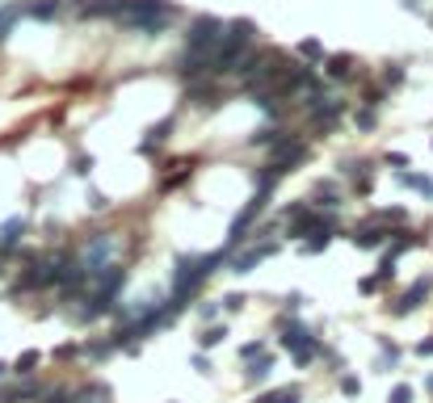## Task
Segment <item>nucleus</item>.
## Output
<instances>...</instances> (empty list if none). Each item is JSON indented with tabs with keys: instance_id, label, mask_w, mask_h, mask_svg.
I'll return each mask as SVG.
<instances>
[{
	"instance_id": "obj_1",
	"label": "nucleus",
	"mask_w": 433,
	"mask_h": 403,
	"mask_svg": "<svg viewBox=\"0 0 433 403\" xmlns=\"http://www.w3.org/2000/svg\"><path fill=\"white\" fill-rule=\"evenodd\" d=\"M227 261V248H219V252H198V257H177V265H173V290H168V299L185 311L189 307V299L202 290V282L219 269Z\"/></svg>"
},
{
	"instance_id": "obj_2",
	"label": "nucleus",
	"mask_w": 433,
	"mask_h": 403,
	"mask_svg": "<svg viewBox=\"0 0 433 403\" xmlns=\"http://www.w3.org/2000/svg\"><path fill=\"white\" fill-rule=\"evenodd\" d=\"M253 38H257V25L253 21H232L227 25V34H223V42H219V50L211 55V80L215 76H227V71H236L240 67V59L253 50Z\"/></svg>"
},
{
	"instance_id": "obj_3",
	"label": "nucleus",
	"mask_w": 433,
	"mask_h": 403,
	"mask_svg": "<svg viewBox=\"0 0 433 403\" xmlns=\"http://www.w3.org/2000/svg\"><path fill=\"white\" fill-rule=\"evenodd\" d=\"M76 261L67 257V252H55V257H42V261H34L25 273H21V282H17V294L21 290H51V286H59L63 278H67V269H72Z\"/></svg>"
},
{
	"instance_id": "obj_4",
	"label": "nucleus",
	"mask_w": 433,
	"mask_h": 403,
	"mask_svg": "<svg viewBox=\"0 0 433 403\" xmlns=\"http://www.w3.org/2000/svg\"><path fill=\"white\" fill-rule=\"evenodd\" d=\"M223 34H227V25H223L219 17H211V13H198V17L189 21V29H185V50L215 55V50H219V42H223Z\"/></svg>"
},
{
	"instance_id": "obj_5",
	"label": "nucleus",
	"mask_w": 433,
	"mask_h": 403,
	"mask_svg": "<svg viewBox=\"0 0 433 403\" xmlns=\"http://www.w3.org/2000/svg\"><path fill=\"white\" fill-rule=\"evenodd\" d=\"M114 257H118V240H114V235H88V244L80 248V265H84L93 278H97L101 269L118 265Z\"/></svg>"
},
{
	"instance_id": "obj_6",
	"label": "nucleus",
	"mask_w": 433,
	"mask_h": 403,
	"mask_svg": "<svg viewBox=\"0 0 433 403\" xmlns=\"http://www.w3.org/2000/svg\"><path fill=\"white\" fill-rule=\"evenodd\" d=\"M303 105H307V122H312V126H320V130H333V126L345 118V101H333L324 88H320V93H312Z\"/></svg>"
},
{
	"instance_id": "obj_7",
	"label": "nucleus",
	"mask_w": 433,
	"mask_h": 403,
	"mask_svg": "<svg viewBox=\"0 0 433 403\" xmlns=\"http://www.w3.org/2000/svg\"><path fill=\"white\" fill-rule=\"evenodd\" d=\"M307 156H312V147H307L303 139H295V135H291V139H282L278 147H269V168H274L278 177H286V172H295Z\"/></svg>"
},
{
	"instance_id": "obj_8",
	"label": "nucleus",
	"mask_w": 433,
	"mask_h": 403,
	"mask_svg": "<svg viewBox=\"0 0 433 403\" xmlns=\"http://www.w3.org/2000/svg\"><path fill=\"white\" fill-rule=\"evenodd\" d=\"M122 286H126V269H122V265H109V269H101V273L93 278V290H88V294L114 311V307H118V290H122Z\"/></svg>"
},
{
	"instance_id": "obj_9",
	"label": "nucleus",
	"mask_w": 433,
	"mask_h": 403,
	"mask_svg": "<svg viewBox=\"0 0 433 403\" xmlns=\"http://www.w3.org/2000/svg\"><path fill=\"white\" fill-rule=\"evenodd\" d=\"M349 240L362 248V252H383L387 244H392V231L383 227V223H375V219H366V223H358L354 231H349Z\"/></svg>"
},
{
	"instance_id": "obj_10",
	"label": "nucleus",
	"mask_w": 433,
	"mask_h": 403,
	"mask_svg": "<svg viewBox=\"0 0 433 403\" xmlns=\"http://www.w3.org/2000/svg\"><path fill=\"white\" fill-rule=\"evenodd\" d=\"M278 240H261V244H253V248H244V252H236L227 265H232V273H253L261 261H269V257H278Z\"/></svg>"
},
{
	"instance_id": "obj_11",
	"label": "nucleus",
	"mask_w": 433,
	"mask_h": 403,
	"mask_svg": "<svg viewBox=\"0 0 433 403\" xmlns=\"http://www.w3.org/2000/svg\"><path fill=\"white\" fill-rule=\"evenodd\" d=\"M433 294V273H425V278H417L396 303H392V315H413V311H421V303Z\"/></svg>"
},
{
	"instance_id": "obj_12",
	"label": "nucleus",
	"mask_w": 433,
	"mask_h": 403,
	"mask_svg": "<svg viewBox=\"0 0 433 403\" xmlns=\"http://www.w3.org/2000/svg\"><path fill=\"white\" fill-rule=\"evenodd\" d=\"M185 97H189L198 109H206V114H215V109L223 105V97H219V88H215V80H211V76H202V80L185 84Z\"/></svg>"
},
{
	"instance_id": "obj_13",
	"label": "nucleus",
	"mask_w": 433,
	"mask_h": 403,
	"mask_svg": "<svg viewBox=\"0 0 433 403\" xmlns=\"http://www.w3.org/2000/svg\"><path fill=\"white\" fill-rule=\"evenodd\" d=\"M312 202H316V210H337V206L345 202V193L337 189V181H320V185L312 189Z\"/></svg>"
},
{
	"instance_id": "obj_14",
	"label": "nucleus",
	"mask_w": 433,
	"mask_h": 403,
	"mask_svg": "<svg viewBox=\"0 0 433 403\" xmlns=\"http://www.w3.org/2000/svg\"><path fill=\"white\" fill-rule=\"evenodd\" d=\"M21 235H25V219H21V214H17V219H8V223H0V257L17 252Z\"/></svg>"
},
{
	"instance_id": "obj_15",
	"label": "nucleus",
	"mask_w": 433,
	"mask_h": 403,
	"mask_svg": "<svg viewBox=\"0 0 433 403\" xmlns=\"http://www.w3.org/2000/svg\"><path fill=\"white\" fill-rule=\"evenodd\" d=\"M396 181H400L404 189H417L421 198H433V177H425V172H413V168H404V172H396Z\"/></svg>"
},
{
	"instance_id": "obj_16",
	"label": "nucleus",
	"mask_w": 433,
	"mask_h": 403,
	"mask_svg": "<svg viewBox=\"0 0 433 403\" xmlns=\"http://www.w3.org/2000/svg\"><path fill=\"white\" fill-rule=\"evenodd\" d=\"M324 76L328 80H349L354 76V55H328L324 59Z\"/></svg>"
},
{
	"instance_id": "obj_17",
	"label": "nucleus",
	"mask_w": 433,
	"mask_h": 403,
	"mask_svg": "<svg viewBox=\"0 0 433 403\" xmlns=\"http://www.w3.org/2000/svg\"><path fill=\"white\" fill-rule=\"evenodd\" d=\"M396 366H400V345L387 341V336H379V362H375V370L387 374V370H396Z\"/></svg>"
},
{
	"instance_id": "obj_18",
	"label": "nucleus",
	"mask_w": 433,
	"mask_h": 403,
	"mask_svg": "<svg viewBox=\"0 0 433 403\" xmlns=\"http://www.w3.org/2000/svg\"><path fill=\"white\" fill-rule=\"evenodd\" d=\"M168 130H173V118H160V122L147 130V139L139 143V151H143V156H152V151H156V143H164V139H168Z\"/></svg>"
},
{
	"instance_id": "obj_19",
	"label": "nucleus",
	"mask_w": 433,
	"mask_h": 403,
	"mask_svg": "<svg viewBox=\"0 0 433 403\" xmlns=\"http://www.w3.org/2000/svg\"><path fill=\"white\" fill-rule=\"evenodd\" d=\"M59 8H63V0H34V4H25V17H34V21H55Z\"/></svg>"
},
{
	"instance_id": "obj_20",
	"label": "nucleus",
	"mask_w": 433,
	"mask_h": 403,
	"mask_svg": "<svg viewBox=\"0 0 433 403\" xmlns=\"http://www.w3.org/2000/svg\"><path fill=\"white\" fill-rule=\"evenodd\" d=\"M274 366H278V362H274L269 353H265L261 362H253V366H248V374H244V383H248V387H261V383H265V378L274 374Z\"/></svg>"
},
{
	"instance_id": "obj_21",
	"label": "nucleus",
	"mask_w": 433,
	"mask_h": 403,
	"mask_svg": "<svg viewBox=\"0 0 433 403\" xmlns=\"http://www.w3.org/2000/svg\"><path fill=\"white\" fill-rule=\"evenodd\" d=\"M38 362H42V353H38V349H25V353H21V357L13 362V374H17V378H29Z\"/></svg>"
},
{
	"instance_id": "obj_22",
	"label": "nucleus",
	"mask_w": 433,
	"mask_h": 403,
	"mask_svg": "<svg viewBox=\"0 0 433 403\" xmlns=\"http://www.w3.org/2000/svg\"><path fill=\"white\" fill-rule=\"evenodd\" d=\"M223 336H227V328H223V324H206V328H202V336H198V345H202V349H215V345H223Z\"/></svg>"
},
{
	"instance_id": "obj_23",
	"label": "nucleus",
	"mask_w": 433,
	"mask_h": 403,
	"mask_svg": "<svg viewBox=\"0 0 433 403\" xmlns=\"http://www.w3.org/2000/svg\"><path fill=\"white\" fill-rule=\"evenodd\" d=\"M299 399V387H278V391H265V395H257L253 403H291Z\"/></svg>"
},
{
	"instance_id": "obj_24",
	"label": "nucleus",
	"mask_w": 433,
	"mask_h": 403,
	"mask_svg": "<svg viewBox=\"0 0 433 403\" xmlns=\"http://www.w3.org/2000/svg\"><path fill=\"white\" fill-rule=\"evenodd\" d=\"M371 219H375V223H383V227H387V223H408V210H400V206H387V210H375Z\"/></svg>"
},
{
	"instance_id": "obj_25",
	"label": "nucleus",
	"mask_w": 433,
	"mask_h": 403,
	"mask_svg": "<svg viewBox=\"0 0 433 403\" xmlns=\"http://www.w3.org/2000/svg\"><path fill=\"white\" fill-rule=\"evenodd\" d=\"M25 8H0V42L13 34V25H17V17H21Z\"/></svg>"
},
{
	"instance_id": "obj_26",
	"label": "nucleus",
	"mask_w": 433,
	"mask_h": 403,
	"mask_svg": "<svg viewBox=\"0 0 433 403\" xmlns=\"http://www.w3.org/2000/svg\"><path fill=\"white\" fill-rule=\"evenodd\" d=\"M299 55H303L307 63H320V59H324V46H320L316 38H307V42H299Z\"/></svg>"
},
{
	"instance_id": "obj_27",
	"label": "nucleus",
	"mask_w": 433,
	"mask_h": 403,
	"mask_svg": "<svg viewBox=\"0 0 433 403\" xmlns=\"http://www.w3.org/2000/svg\"><path fill=\"white\" fill-rule=\"evenodd\" d=\"M93 362H105L109 353H114V341H88V349H84Z\"/></svg>"
},
{
	"instance_id": "obj_28",
	"label": "nucleus",
	"mask_w": 433,
	"mask_h": 403,
	"mask_svg": "<svg viewBox=\"0 0 433 403\" xmlns=\"http://www.w3.org/2000/svg\"><path fill=\"white\" fill-rule=\"evenodd\" d=\"M265 357V341H248L240 345V362H261Z\"/></svg>"
},
{
	"instance_id": "obj_29",
	"label": "nucleus",
	"mask_w": 433,
	"mask_h": 403,
	"mask_svg": "<svg viewBox=\"0 0 433 403\" xmlns=\"http://www.w3.org/2000/svg\"><path fill=\"white\" fill-rule=\"evenodd\" d=\"M354 122H358V130H375V122H379V109H371V105H366V109H358V118H354Z\"/></svg>"
},
{
	"instance_id": "obj_30",
	"label": "nucleus",
	"mask_w": 433,
	"mask_h": 403,
	"mask_svg": "<svg viewBox=\"0 0 433 403\" xmlns=\"http://www.w3.org/2000/svg\"><path fill=\"white\" fill-rule=\"evenodd\" d=\"M341 391H345L349 399H358V395H362V378H358V374H341Z\"/></svg>"
},
{
	"instance_id": "obj_31",
	"label": "nucleus",
	"mask_w": 433,
	"mask_h": 403,
	"mask_svg": "<svg viewBox=\"0 0 433 403\" xmlns=\"http://www.w3.org/2000/svg\"><path fill=\"white\" fill-rule=\"evenodd\" d=\"M38 403H76V395H72V391H63V387H51Z\"/></svg>"
},
{
	"instance_id": "obj_32",
	"label": "nucleus",
	"mask_w": 433,
	"mask_h": 403,
	"mask_svg": "<svg viewBox=\"0 0 433 403\" xmlns=\"http://www.w3.org/2000/svg\"><path fill=\"white\" fill-rule=\"evenodd\" d=\"M383 84H387V88H400V84H404V67H400V63H392V67L383 71Z\"/></svg>"
},
{
	"instance_id": "obj_33",
	"label": "nucleus",
	"mask_w": 433,
	"mask_h": 403,
	"mask_svg": "<svg viewBox=\"0 0 433 403\" xmlns=\"http://www.w3.org/2000/svg\"><path fill=\"white\" fill-rule=\"evenodd\" d=\"M282 307H286V315H295V311H303V307H307V299H303L299 290H291V294L282 299Z\"/></svg>"
},
{
	"instance_id": "obj_34",
	"label": "nucleus",
	"mask_w": 433,
	"mask_h": 403,
	"mask_svg": "<svg viewBox=\"0 0 433 403\" xmlns=\"http://www.w3.org/2000/svg\"><path fill=\"white\" fill-rule=\"evenodd\" d=\"M387 403H413V387H408V383H396L392 395H387Z\"/></svg>"
},
{
	"instance_id": "obj_35",
	"label": "nucleus",
	"mask_w": 433,
	"mask_h": 403,
	"mask_svg": "<svg viewBox=\"0 0 433 403\" xmlns=\"http://www.w3.org/2000/svg\"><path fill=\"white\" fill-rule=\"evenodd\" d=\"M379 290H383L379 273H371V278H362V282H358V294H379Z\"/></svg>"
},
{
	"instance_id": "obj_36",
	"label": "nucleus",
	"mask_w": 433,
	"mask_h": 403,
	"mask_svg": "<svg viewBox=\"0 0 433 403\" xmlns=\"http://www.w3.org/2000/svg\"><path fill=\"white\" fill-rule=\"evenodd\" d=\"M72 172H76V177H88V172H93V156H76V160H72Z\"/></svg>"
},
{
	"instance_id": "obj_37",
	"label": "nucleus",
	"mask_w": 433,
	"mask_h": 403,
	"mask_svg": "<svg viewBox=\"0 0 433 403\" xmlns=\"http://www.w3.org/2000/svg\"><path fill=\"white\" fill-rule=\"evenodd\" d=\"M219 303H223V311H240V307H244L248 299H244V294H223Z\"/></svg>"
},
{
	"instance_id": "obj_38",
	"label": "nucleus",
	"mask_w": 433,
	"mask_h": 403,
	"mask_svg": "<svg viewBox=\"0 0 433 403\" xmlns=\"http://www.w3.org/2000/svg\"><path fill=\"white\" fill-rule=\"evenodd\" d=\"M219 311H223V303H202V307H198V315H202V324H211V320H215Z\"/></svg>"
},
{
	"instance_id": "obj_39",
	"label": "nucleus",
	"mask_w": 433,
	"mask_h": 403,
	"mask_svg": "<svg viewBox=\"0 0 433 403\" xmlns=\"http://www.w3.org/2000/svg\"><path fill=\"white\" fill-rule=\"evenodd\" d=\"M387 164H396V168L404 172V168H408V156H404V151H387Z\"/></svg>"
},
{
	"instance_id": "obj_40",
	"label": "nucleus",
	"mask_w": 433,
	"mask_h": 403,
	"mask_svg": "<svg viewBox=\"0 0 433 403\" xmlns=\"http://www.w3.org/2000/svg\"><path fill=\"white\" fill-rule=\"evenodd\" d=\"M194 370H198V374H211L215 366H211V357H202V353H194Z\"/></svg>"
},
{
	"instance_id": "obj_41",
	"label": "nucleus",
	"mask_w": 433,
	"mask_h": 403,
	"mask_svg": "<svg viewBox=\"0 0 433 403\" xmlns=\"http://www.w3.org/2000/svg\"><path fill=\"white\" fill-rule=\"evenodd\" d=\"M76 353H80L76 345H59V349H55V357H59V362H67V357H76Z\"/></svg>"
},
{
	"instance_id": "obj_42",
	"label": "nucleus",
	"mask_w": 433,
	"mask_h": 403,
	"mask_svg": "<svg viewBox=\"0 0 433 403\" xmlns=\"http://www.w3.org/2000/svg\"><path fill=\"white\" fill-rule=\"evenodd\" d=\"M413 353H417V357H433V336H429V341H421V345H417Z\"/></svg>"
},
{
	"instance_id": "obj_43",
	"label": "nucleus",
	"mask_w": 433,
	"mask_h": 403,
	"mask_svg": "<svg viewBox=\"0 0 433 403\" xmlns=\"http://www.w3.org/2000/svg\"><path fill=\"white\" fill-rule=\"evenodd\" d=\"M13 374V362H0V378H8Z\"/></svg>"
},
{
	"instance_id": "obj_44",
	"label": "nucleus",
	"mask_w": 433,
	"mask_h": 403,
	"mask_svg": "<svg viewBox=\"0 0 433 403\" xmlns=\"http://www.w3.org/2000/svg\"><path fill=\"white\" fill-rule=\"evenodd\" d=\"M425 391H429V395H433V374H429V378H425Z\"/></svg>"
},
{
	"instance_id": "obj_45",
	"label": "nucleus",
	"mask_w": 433,
	"mask_h": 403,
	"mask_svg": "<svg viewBox=\"0 0 433 403\" xmlns=\"http://www.w3.org/2000/svg\"><path fill=\"white\" fill-rule=\"evenodd\" d=\"M291 403H303V395H299V399H291Z\"/></svg>"
}]
</instances>
